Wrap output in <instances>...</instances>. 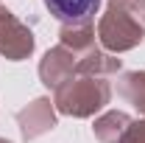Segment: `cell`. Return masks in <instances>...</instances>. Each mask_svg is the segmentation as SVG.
<instances>
[{
    "instance_id": "6da1fadb",
    "label": "cell",
    "mask_w": 145,
    "mask_h": 143,
    "mask_svg": "<svg viewBox=\"0 0 145 143\" xmlns=\"http://www.w3.org/2000/svg\"><path fill=\"white\" fill-rule=\"evenodd\" d=\"M98 3L101 0H45V6L50 9L59 23L64 25H81L98 11Z\"/></svg>"
}]
</instances>
